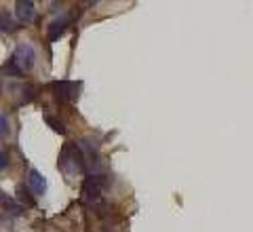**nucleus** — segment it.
I'll use <instances>...</instances> for the list:
<instances>
[{
  "instance_id": "obj_1",
  "label": "nucleus",
  "mask_w": 253,
  "mask_h": 232,
  "mask_svg": "<svg viewBox=\"0 0 253 232\" xmlns=\"http://www.w3.org/2000/svg\"><path fill=\"white\" fill-rule=\"evenodd\" d=\"M86 158L81 146L76 143H63V148L59 152V171L66 175V178H74V175H89V167H86Z\"/></svg>"
},
{
  "instance_id": "obj_2",
  "label": "nucleus",
  "mask_w": 253,
  "mask_h": 232,
  "mask_svg": "<svg viewBox=\"0 0 253 232\" xmlns=\"http://www.w3.org/2000/svg\"><path fill=\"white\" fill-rule=\"evenodd\" d=\"M101 188H104V175L99 173H89L83 182V188H81V201L86 205H93L99 201L101 196Z\"/></svg>"
},
{
  "instance_id": "obj_3",
  "label": "nucleus",
  "mask_w": 253,
  "mask_h": 232,
  "mask_svg": "<svg viewBox=\"0 0 253 232\" xmlns=\"http://www.w3.org/2000/svg\"><path fill=\"white\" fill-rule=\"evenodd\" d=\"M13 59L23 68V72L32 70V68H34V63H36V51H34V46H32V45H19L17 49L13 51Z\"/></svg>"
},
{
  "instance_id": "obj_4",
  "label": "nucleus",
  "mask_w": 253,
  "mask_h": 232,
  "mask_svg": "<svg viewBox=\"0 0 253 232\" xmlns=\"http://www.w3.org/2000/svg\"><path fill=\"white\" fill-rule=\"evenodd\" d=\"M49 89L55 93V97H57L59 101H74L78 97L76 85L70 83V81H53L49 85Z\"/></svg>"
},
{
  "instance_id": "obj_5",
  "label": "nucleus",
  "mask_w": 253,
  "mask_h": 232,
  "mask_svg": "<svg viewBox=\"0 0 253 232\" xmlns=\"http://www.w3.org/2000/svg\"><path fill=\"white\" fill-rule=\"evenodd\" d=\"M68 23H70V17H68V15H59V17H55V19L49 23V28H46V36H49V41H51V43L59 41V38L63 36V32H66Z\"/></svg>"
},
{
  "instance_id": "obj_6",
  "label": "nucleus",
  "mask_w": 253,
  "mask_h": 232,
  "mask_svg": "<svg viewBox=\"0 0 253 232\" xmlns=\"http://www.w3.org/2000/svg\"><path fill=\"white\" fill-rule=\"evenodd\" d=\"M15 13H17L21 23H32L36 17L34 2H32V0H17V2H15Z\"/></svg>"
},
{
  "instance_id": "obj_7",
  "label": "nucleus",
  "mask_w": 253,
  "mask_h": 232,
  "mask_svg": "<svg viewBox=\"0 0 253 232\" xmlns=\"http://www.w3.org/2000/svg\"><path fill=\"white\" fill-rule=\"evenodd\" d=\"M28 186H30L32 192H34V196H42L44 192H46V180H44V175L38 171V169H30V173H28Z\"/></svg>"
},
{
  "instance_id": "obj_8",
  "label": "nucleus",
  "mask_w": 253,
  "mask_h": 232,
  "mask_svg": "<svg viewBox=\"0 0 253 232\" xmlns=\"http://www.w3.org/2000/svg\"><path fill=\"white\" fill-rule=\"evenodd\" d=\"M15 194H17V201H19V205H23V207H34L36 205V201H34V196H32V190H30V186H17V190H15Z\"/></svg>"
},
{
  "instance_id": "obj_9",
  "label": "nucleus",
  "mask_w": 253,
  "mask_h": 232,
  "mask_svg": "<svg viewBox=\"0 0 253 232\" xmlns=\"http://www.w3.org/2000/svg\"><path fill=\"white\" fill-rule=\"evenodd\" d=\"M2 70H4V74H9V76H13V78H21L23 74H26V72H23V68L13 59V55L9 57V61L4 63V68H2Z\"/></svg>"
},
{
  "instance_id": "obj_10",
  "label": "nucleus",
  "mask_w": 253,
  "mask_h": 232,
  "mask_svg": "<svg viewBox=\"0 0 253 232\" xmlns=\"http://www.w3.org/2000/svg\"><path fill=\"white\" fill-rule=\"evenodd\" d=\"M44 123L49 125L55 133L66 135V127H63V123H61V121H57V118H55V116H51V114H44Z\"/></svg>"
},
{
  "instance_id": "obj_11",
  "label": "nucleus",
  "mask_w": 253,
  "mask_h": 232,
  "mask_svg": "<svg viewBox=\"0 0 253 232\" xmlns=\"http://www.w3.org/2000/svg\"><path fill=\"white\" fill-rule=\"evenodd\" d=\"M2 205H4V209H11L13 215H21V209H23V205H17V203H13L11 198H6V194L2 192Z\"/></svg>"
},
{
  "instance_id": "obj_12",
  "label": "nucleus",
  "mask_w": 253,
  "mask_h": 232,
  "mask_svg": "<svg viewBox=\"0 0 253 232\" xmlns=\"http://www.w3.org/2000/svg\"><path fill=\"white\" fill-rule=\"evenodd\" d=\"M0 135H2V138H6V135H9V118H6L4 112L0 114Z\"/></svg>"
},
{
  "instance_id": "obj_13",
  "label": "nucleus",
  "mask_w": 253,
  "mask_h": 232,
  "mask_svg": "<svg viewBox=\"0 0 253 232\" xmlns=\"http://www.w3.org/2000/svg\"><path fill=\"white\" fill-rule=\"evenodd\" d=\"M15 28H13V21H11V17L6 15V11H2V32H13Z\"/></svg>"
},
{
  "instance_id": "obj_14",
  "label": "nucleus",
  "mask_w": 253,
  "mask_h": 232,
  "mask_svg": "<svg viewBox=\"0 0 253 232\" xmlns=\"http://www.w3.org/2000/svg\"><path fill=\"white\" fill-rule=\"evenodd\" d=\"M6 167H9V156H6V152L2 150V154H0V169H6Z\"/></svg>"
}]
</instances>
